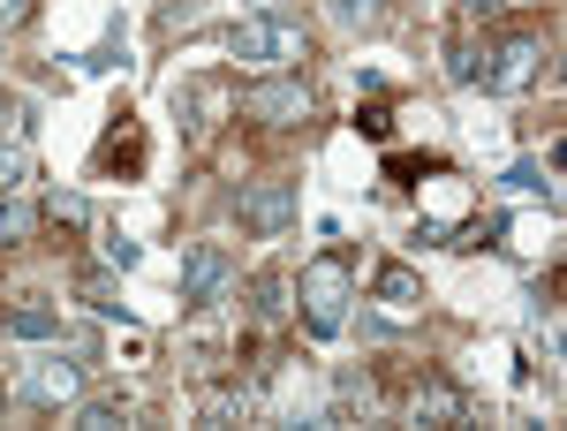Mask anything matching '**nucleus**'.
Returning <instances> with one entry per match:
<instances>
[{"label": "nucleus", "mask_w": 567, "mask_h": 431, "mask_svg": "<svg viewBox=\"0 0 567 431\" xmlns=\"http://www.w3.org/2000/svg\"><path fill=\"white\" fill-rule=\"evenodd\" d=\"M130 61V39H106L99 53H84V69H122Z\"/></svg>", "instance_id": "20"}, {"label": "nucleus", "mask_w": 567, "mask_h": 431, "mask_svg": "<svg viewBox=\"0 0 567 431\" xmlns=\"http://www.w3.org/2000/svg\"><path fill=\"white\" fill-rule=\"evenodd\" d=\"M53 219H61V227H84V219H91V205L76 197V189H53Z\"/></svg>", "instance_id": "17"}, {"label": "nucleus", "mask_w": 567, "mask_h": 431, "mask_svg": "<svg viewBox=\"0 0 567 431\" xmlns=\"http://www.w3.org/2000/svg\"><path fill=\"white\" fill-rule=\"evenodd\" d=\"M23 16H31V0H0V31H16Z\"/></svg>", "instance_id": "23"}, {"label": "nucleus", "mask_w": 567, "mask_h": 431, "mask_svg": "<svg viewBox=\"0 0 567 431\" xmlns=\"http://www.w3.org/2000/svg\"><path fill=\"white\" fill-rule=\"evenodd\" d=\"M84 302L99 310V318H130V310L114 302V280H106V273H84Z\"/></svg>", "instance_id": "15"}, {"label": "nucleus", "mask_w": 567, "mask_h": 431, "mask_svg": "<svg viewBox=\"0 0 567 431\" xmlns=\"http://www.w3.org/2000/svg\"><path fill=\"white\" fill-rule=\"evenodd\" d=\"M416 296H424V288H416V273H409V265H379V302L416 310Z\"/></svg>", "instance_id": "12"}, {"label": "nucleus", "mask_w": 567, "mask_h": 431, "mask_svg": "<svg viewBox=\"0 0 567 431\" xmlns=\"http://www.w3.org/2000/svg\"><path fill=\"white\" fill-rule=\"evenodd\" d=\"M235 213H243V235H280L296 219V182H250Z\"/></svg>", "instance_id": "4"}, {"label": "nucleus", "mask_w": 567, "mask_h": 431, "mask_svg": "<svg viewBox=\"0 0 567 431\" xmlns=\"http://www.w3.org/2000/svg\"><path fill=\"white\" fill-rule=\"evenodd\" d=\"M288 310H296V280L288 273H258L250 280V318L258 326H288Z\"/></svg>", "instance_id": "8"}, {"label": "nucleus", "mask_w": 567, "mask_h": 431, "mask_svg": "<svg viewBox=\"0 0 567 431\" xmlns=\"http://www.w3.org/2000/svg\"><path fill=\"white\" fill-rule=\"evenodd\" d=\"M409 417H416V424H462L470 401H462V387H454L446 371H432V379L416 387V401H409Z\"/></svg>", "instance_id": "7"}, {"label": "nucleus", "mask_w": 567, "mask_h": 431, "mask_svg": "<svg viewBox=\"0 0 567 431\" xmlns=\"http://www.w3.org/2000/svg\"><path fill=\"white\" fill-rule=\"evenodd\" d=\"M454 8H462V16H470V23H492V16H507V8H515V0H454Z\"/></svg>", "instance_id": "22"}, {"label": "nucleus", "mask_w": 567, "mask_h": 431, "mask_svg": "<svg viewBox=\"0 0 567 431\" xmlns=\"http://www.w3.org/2000/svg\"><path fill=\"white\" fill-rule=\"evenodd\" d=\"M303 326L318 333V341H333L341 326H349V302H355V280H349V265L341 258H310L303 265Z\"/></svg>", "instance_id": "2"}, {"label": "nucleus", "mask_w": 567, "mask_h": 431, "mask_svg": "<svg viewBox=\"0 0 567 431\" xmlns=\"http://www.w3.org/2000/svg\"><path fill=\"white\" fill-rule=\"evenodd\" d=\"M227 280H235L227 250H219V243H197L189 265H182V302H219V296H227Z\"/></svg>", "instance_id": "6"}, {"label": "nucleus", "mask_w": 567, "mask_h": 431, "mask_svg": "<svg viewBox=\"0 0 567 431\" xmlns=\"http://www.w3.org/2000/svg\"><path fill=\"white\" fill-rule=\"evenodd\" d=\"M379 8H386V0H326V16H333L341 31H355V23H379Z\"/></svg>", "instance_id": "14"}, {"label": "nucleus", "mask_w": 567, "mask_h": 431, "mask_svg": "<svg viewBox=\"0 0 567 431\" xmlns=\"http://www.w3.org/2000/svg\"><path fill=\"white\" fill-rule=\"evenodd\" d=\"M537 61H545V45H537V39H507L477 76H484V91H529V84H537Z\"/></svg>", "instance_id": "5"}, {"label": "nucleus", "mask_w": 567, "mask_h": 431, "mask_svg": "<svg viewBox=\"0 0 567 431\" xmlns=\"http://www.w3.org/2000/svg\"><path fill=\"white\" fill-rule=\"evenodd\" d=\"M243 114H250V122H272V130H296V122H310V84H303V76L250 84V91H243Z\"/></svg>", "instance_id": "3"}, {"label": "nucleus", "mask_w": 567, "mask_h": 431, "mask_svg": "<svg viewBox=\"0 0 567 431\" xmlns=\"http://www.w3.org/2000/svg\"><path fill=\"white\" fill-rule=\"evenodd\" d=\"M23 182H31V160L23 152H0V197H16Z\"/></svg>", "instance_id": "16"}, {"label": "nucleus", "mask_w": 567, "mask_h": 431, "mask_svg": "<svg viewBox=\"0 0 567 431\" xmlns=\"http://www.w3.org/2000/svg\"><path fill=\"white\" fill-rule=\"evenodd\" d=\"M136 258H144V250H136L130 235H122V227H114V235H106V265H122V273H130Z\"/></svg>", "instance_id": "21"}, {"label": "nucleus", "mask_w": 567, "mask_h": 431, "mask_svg": "<svg viewBox=\"0 0 567 431\" xmlns=\"http://www.w3.org/2000/svg\"><path fill=\"white\" fill-rule=\"evenodd\" d=\"M31 227H39V213H31V205H16V197H0V250H16V243H31Z\"/></svg>", "instance_id": "13"}, {"label": "nucleus", "mask_w": 567, "mask_h": 431, "mask_svg": "<svg viewBox=\"0 0 567 431\" xmlns=\"http://www.w3.org/2000/svg\"><path fill=\"white\" fill-rule=\"evenodd\" d=\"M23 393L45 401V409H53V401H76V363H31V371H23Z\"/></svg>", "instance_id": "9"}, {"label": "nucleus", "mask_w": 567, "mask_h": 431, "mask_svg": "<svg viewBox=\"0 0 567 431\" xmlns=\"http://www.w3.org/2000/svg\"><path fill=\"white\" fill-rule=\"evenodd\" d=\"M31 114H39V106H31V99H16V91H0V136H8V130H23V122H31Z\"/></svg>", "instance_id": "18"}, {"label": "nucleus", "mask_w": 567, "mask_h": 431, "mask_svg": "<svg viewBox=\"0 0 567 431\" xmlns=\"http://www.w3.org/2000/svg\"><path fill=\"white\" fill-rule=\"evenodd\" d=\"M227 53L250 61V69H296V61H310V39H303V23H288V16H250V23L227 31Z\"/></svg>", "instance_id": "1"}, {"label": "nucleus", "mask_w": 567, "mask_h": 431, "mask_svg": "<svg viewBox=\"0 0 567 431\" xmlns=\"http://www.w3.org/2000/svg\"><path fill=\"white\" fill-rule=\"evenodd\" d=\"M0 326H8V333H16V341H53V333H61V310H53V302H16V310H8V318H0Z\"/></svg>", "instance_id": "10"}, {"label": "nucleus", "mask_w": 567, "mask_h": 431, "mask_svg": "<svg viewBox=\"0 0 567 431\" xmlns=\"http://www.w3.org/2000/svg\"><path fill=\"white\" fill-rule=\"evenodd\" d=\"M69 424H76V431H122V424H130V401H122V393H91V401L69 409Z\"/></svg>", "instance_id": "11"}, {"label": "nucleus", "mask_w": 567, "mask_h": 431, "mask_svg": "<svg viewBox=\"0 0 567 431\" xmlns=\"http://www.w3.org/2000/svg\"><path fill=\"white\" fill-rule=\"evenodd\" d=\"M446 76H454V84H477V45H454V53H446Z\"/></svg>", "instance_id": "19"}]
</instances>
